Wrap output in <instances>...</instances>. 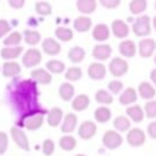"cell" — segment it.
Here are the masks:
<instances>
[{
  "mask_svg": "<svg viewBox=\"0 0 156 156\" xmlns=\"http://www.w3.org/2000/svg\"><path fill=\"white\" fill-rule=\"evenodd\" d=\"M108 70H110V73L116 78L123 77L125 74L129 71V63H127L125 59H122V58H114V59L110 62Z\"/></svg>",
  "mask_w": 156,
  "mask_h": 156,
  "instance_id": "obj_6",
  "label": "cell"
},
{
  "mask_svg": "<svg viewBox=\"0 0 156 156\" xmlns=\"http://www.w3.org/2000/svg\"><path fill=\"white\" fill-rule=\"evenodd\" d=\"M77 127V115L73 112H69L63 116V123H62V130L65 134H71Z\"/></svg>",
  "mask_w": 156,
  "mask_h": 156,
  "instance_id": "obj_15",
  "label": "cell"
},
{
  "mask_svg": "<svg viewBox=\"0 0 156 156\" xmlns=\"http://www.w3.org/2000/svg\"><path fill=\"white\" fill-rule=\"evenodd\" d=\"M8 4H10V7L19 10V8H22L25 5V0H10V2H8Z\"/></svg>",
  "mask_w": 156,
  "mask_h": 156,
  "instance_id": "obj_48",
  "label": "cell"
},
{
  "mask_svg": "<svg viewBox=\"0 0 156 156\" xmlns=\"http://www.w3.org/2000/svg\"><path fill=\"white\" fill-rule=\"evenodd\" d=\"M152 26H154V29L156 30V16H155L154 19H152Z\"/></svg>",
  "mask_w": 156,
  "mask_h": 156,
  "instance_id": "obj_50",
  "label": "cell"
},
{
  "mask_svg": "<svg viewBox=\"0 0 156 156\" xmlns=\"http://www.w3.org/2000/svg\"><path fill=\"white\" fill-rule=\"evenodd\" d=\"M97 132L96 123H93L92 121H85L81 123V126L78 127V136L82 140H90Z\"/></svg>",
  "mask_w": 156,
  "mask_h": 156,
  "instance_id": "obj_11",
  "label": "cell"
},
{
  "mask_svg": "<svg viewBox=\"0 0 156 156\" xmlns=\"http://www.w3.org/2000/svg\"><path fill=\"white\" fill-rule=\"evenodd\" d=\"M22 38H23V41L27 44V45L34 47L40 43L41 34H40V32H37V30L26 29V30H23V33H22Z\"/></svg>",
  "mask_w": 156,
  "mask_h": 156,
  "instance_id": "obj_28",
  "label": "cell"
},
{
  "mask_svg": "<svg viewBox=\"0 0 156 156\" xmlns=\"http://www.w3.org/2000/svg\"><path fill=\"white\" fill-rule=\"evenodd\" d=\"M8 148V136L7 133L0 132V155H4Z\"/></svg>",
  "mask_w": 156,
  "mask_h": 156,
  "instance_id": "obj_44",
  "label": "cell"
},
{
  "mask_svg": "<svg viewBox=\"0 0 156 156\" xmlns=\"http://www.w3.org/2000/svg\"><path fill=\"white\" fill-rule=\"evenodd\" d=\"M59 147L63 149V151H66V152L73 151V149L77 147V140L71 134H65L63 137H60Z\"/></svg>",
  "mask_w": 156,
  "mask_h": 156,
  "instance_id": "obj_31",
  "label": "cell"
},
{
  "mask_svg": "<svg viewBox=\"0 0 156 156\" xmlns=\"http://www.w3.org/2000/svg\"><path fill=\"white\" fill-rule=\"evenodd\" d=\"M10 134H11V138L12 141L16 144V147L22 149V151H29L30 149V144H29V140H27V136L25 134V132L19 127H11L10 130Z\"/></svg>",
  "mask_w": 156,
  "mask_h": 156,
  "instance_id": "obj_7",
  "label": "cell"
},
{
  "mask_svg": "<svg viewBox=\"0 0 156 156\" xmlns=\"http://www.w3.org/2000/svg\"><path fill=\"white\" fill-rule=\"evenodd\" d=\"M111 54H112V48H111L108 44H97V45L93 47V51H92L93 58L97 59V60L110 59Z\"/></svg>",
  "mask_w": 156,
  "mask_h": 156,
  "instance_id": "obj_14",
  "label": "cell"
},
{
  "mask_svg": "<svg viewBox=\"0 0 156 156\" xmlns=\"http://www.w3.org/2000/svg\"><path fill=\"white\" fill-rule=\"evenodd\" d=\"M21 73V65L18 62H4L2 67V74L5 78L16 77Z\"/></svg>",
  "mask_w": 156,
  "mask_h": 156,
  "instance_id": "obj_20",
  "label": "cell"
},
{
  "mask_svg": "<svg viewBox=\"0 0 156 156\" xmlns=\"http://www.w3.org/2000/svg\"><path fill=\"white\" fill-rule=\"evenodd\" d=\"M77 5V10L82 14H92L96 11L97 8V2L96 0H78L76 3Z\"/></svg>",
  "mask_w": 156,
  "mask_h": 156,
  "instance_id": "obj_25",
  "label": "cell"
},
{
  "mask_svg": "<svg viewBox=\"0 0 156 156\" xmlns=\"http://www.w3.org/2000/svg\"><path fill=\"white\" fill-rule=\"evenodd\" d=\"M48 116H47V119H48V125L51 127H56L60 125V122L63 121V116H65V114H63V110L59 107H54L51 108V110L48 111Z\"/></svg>",
  "mask_w": 156,
  "mask_h": 156,
  "instance_id": "obj_18",
  "label": "cell"
},
{
  "mask_svg": "<svg viewBox=\"0 0 156 156\" xmlns=\"http://www.w3.org/2000/svg\"><path fill=\"white\" fill-rule=\"evenodd\" d=\"M147 133H148V136L151 138H154L156 140V122H151V123L148 125V129H147Z\"/></svg>",
  "mask_w": 156,
  "mask_h": 156,
  "instance_id": "obj_47",
  "label": "cell"
},
{
  "mask_svg": "<svg viewBox=\"0 0 156 156\" xmlns=\"http://www.w3.org/2000/svg\"><path fill=\"white\" fill-rule=\"evenodd\" d=\"M149 76H151V81L156 85V69H154V70L151 71V74H149Z\"/></svg>",
  "mask_w": 156,
  "mask_h": 156,
  "instance_id": "obj_49",
  "label": "cell"
},
{
  "mask_svg": "<svg viewBox=\"0 0 156 156\" xmlns=\"http://www.w3.org/2000/svg\"><path fill=\"white\" fill-rule=\"evenodd\" d=\"M89 104H90V99H89V96L85 93L78 94L77 97L73 99V101H71V107H73V110L77 111V112L85 111L86 108L89 107Z\"/></svg>",
  "mask_w": 156,
  "mask_h": 156,
  "instance_id": "obj_22",
  "label": "cell"
},
{
  "mask_svg": "<svg viewBox=\"0 0 156 156\" xmlns=\"http://www.w3.org/2000/svg\"><path fill=\"white\" fill-rule=\"evenodd\" d=\"M144 115L148 118H156V100H151L144 105Z\"/></svg>",
  "mask_w": 156,
  "mask_h": 156,
  "instance_id": "obj_41",
  "label": "cell"
},
{
  "mask_svg": "<svg viewBox=\"0 0 156 156\" xmlns=\"http://www.w3.org/2000/svg\"><path fill=\"white\" fill-rule=\"evenodd\" d=\"M92 36H93V38L96 41H99V43L108 40V37H110V27L105 23H97L96 26L93 27V30H92Z\"/></svg>",
  "mask_w": 156,
  "mask_h": 156,
  "instance_id": "obj_19",
  "label": "cell"
},
{
  "mask_svg": "<svg viewBox=\"0 0 156 156\" xmlns=\"http://www.w3.org/2000/svg\"><path fill=\"white\" fill-rule=\"evenodd\" d=\"M47 70H48L49 74H60L66 70V66L62 60L54 59V60L47 62Z\"/></svg>",
  "mask_w": 156,
  "mask_h": 156,
  "instance_id": "obj_36",
  "label": "cell"
},
{
  "mask_svg": "<svg viewBox=\"0 0 156 156\" xmlns=\"http://www.w3.org/2000/svg\"><path fill=\"white\" fill-rule=\"evenodd\" d=\"M43 51L47 55H49V56H55V55H58L62 51V47H60V44L55 38L48 37L43 41Z\"/></svg>",
  "mask_w": 156,
  "mask_h": 156,
  "instance_id": "obj_17",
  "label": "cell"
},
{
  "mask_svg": "<svg viewBox=\"0 0 156 156\" xmlns=\"http://www.w3.org/2000/svg\"><path fill=\"white\" fill-rule=\"evenodd\" d=\"M119 52L123 58L126 59H132L136 56V52H137V47L133 43L132 40H123L119 44Z\"/></svg>",
  "mask_w": 156,
  "mask_h": 156,
  "instance_id": "obj_16",
  "label": "cell"
},
{
  "mask_svg": "<svg viewBox=\"0 0 156 156\" xmlns=\"http://www.w3.org/2000/svg\"><path fill=\"white\" fill-rule=\"evenodd\" d=\"M25 49L22 48L21 45L19 47H4V48L0 51V55L4 60H14L16 58H19L22 55Z\"/></svg>",
  "mask_w": 156,
  "mask_h": 156,
  "instance_id": "obj_23",
  "label": "cell"
},
{
  "mask_svg": "<svg viewBox=\"0 0 156 156\" xmlns=\"http://www.w3.org/2000/svg\"><path fill=\"white\" fill-rule=\"evenodd\" d=\"M74 92H76V89H74L73 83H69V82L60 83L59 96H60V99H62L63 101H70V100L74 97Z\"/></svg>",
  "mask_w": 156,
  "mask_h": 156,
  "instance_id": "obj_29",
  "label": "cell"
},
{
  "mask_svg": "<svg viewBox=\"0 0 156 156\" xmlns=\"http://www.w3.org/2000/svg\"><path fill=\"white\" fill-rule=\"evenodd\" d=\"M145 140H147V134L144 130L138 129V127H134V129H130L127 132V136H126V141L129 145L132 147H141L145 144Z\"/></svg>",
  "mask_w": 156,
  "mask_h": 156,
  "instance_id": "obj_8",
  "label": "cell"
},
{
  "mask_svg": "<svg viewBox=\"0 0 156 156\" xmlns=\"http://www.w3.org/2000/svg\"><path fill=\"white\" fill-rule=\"evenodd\" d=\"M107 74V69L103 63H99V62H94V63H90L88 67V76L90 80L93 81H100L105 77Z\"/></svg>",
  "mask_w": 156,
  "mask_h": 156,
  "instance_id": "obj_10",
  "label": "cell"
},
{
  "mask_svg": "<svg viewBox=\"0 0 156 156\" xmlns=\"http://www.w3.org/2000/svg\"><path fill=\"white\" fill-rule=\"evenodd\" d=\"M147 7H148V3H147L145 0H132V2L129 3V10H130V12L134 14V15L143 14L144 11L147 10Z\"/></svg>",
  "mask_w": 156,
  "mask_h": 156,
  "instance_id": "obj_34",
  "label": "cell"
},
{
  "mask_svg": "<svg viewBox=\"0 0 156 156\" xmlns=\"http://www.w3.org/2000/svg\"><path fill=\"white\" fill-rule=\"evenodd\" d=\"M155 10H156V2H155Z\"/></svg>",
  "mask_w": 156,
  "mask_h": 156,
  "instance_id": "obj_53",
  "label": "cell"
},
{
  "mask_svg": "<svg viewBox=\"0 0 156 156\" xmlns=\"http://www.w3.org/2000/svg\"><path fill=\"white\" fill-rule=\"evenodd\" d=\"M45 114H47V110L40 108L38 111L29 114V115L19 116V121L16 122V125H18L16 127H25V129L32 130V132L40 129L44 123V116H45Z\"/></svg>",
  "mask_w": 156,
  "mask_h": 156,
  "instance_id": "obj_2",
  "label": "cell"
},
{
  "mask_svg": "<svg viewBox=\"0 0 156 156\" xmlns=\"http://www.w3.org/2000/svg\"><path fill=\"white\" fill-rule=\"evenodd\" d=\"M41 58H43V55L37 48H30L25 51L23 56H22V65L26 69H33L37 65H40Z\"/></svg>",
  "mask_w": 156,
  "mask_h": 156,
  "instance_id": "obj_4",
  "label": "cell"
},
{
  "mask_svg": "<svg viewBox=\"0 0 156 156\" xmlns=\"http://www.w3.org/2000/svg\"><path fill=\"white\" fill-rule=\"evenodd\" d=\"M10 100L14 105V110L18 111L19 115L25 116L40 110L38 107V90L37 83L32 80H23L14 82L10 86Z\"/></svg>",
  "mask_w": 156,
  "mask_h": 156,
  "instance_id": "obj_1",
  "label": "cell"
},
{
  "mask_svg": "<svg viewBox=\"0 0 156 156\" xmlns=\"http://www.w3.org/2000/svg\"><path fill=\"white\" fill-rule=\"evenodd\" d=\"M94 119L99 123H107L111 119V110L108 107H104V105L96 108V111H94Z\"/></svg>",
  "mask_w": 156,
  "mask_h": 156,
  "instance_id": "obj_32",
  "label": "cell"
},
{
  "mask_svg": "<svg viewBox=\"0 0 156 156\" xmlns=\"http://www.w3.org/2000/svg\"><path fill=\"white\" fill-rule=\"evenodd\" d=\"M30 80L36 83L41 85H49L52 82V76L45 70V69H34L30 73Z\"/></svg>",
  "mask_w": 156,
  "mask_h": 156,
  "instance_id": "obj_12",
  "label": "cell"
},
{
  "mask_svg": "<svg viewBox=\"0 0 156 156\" xmlns=\"http://www.w3.org/2000/svg\"><path fill=\"white\" fill-rule=\"evenodd\" d=\"M108 89H110V93L119 94L122 93V89H123V82H121L118 80H114L111 82H108Z\"/></svg>",
  "mask_w": 156,
  "mask_h": 156,
  "instance_id": "obj_43",
  "label": "cell"
},
{
  "mask_svg": "<svg viewBox=\"0 0 156 156\" xmlns=\"http://www.w3.org/2000/svg\"><path fill=\"white\" fill-rule=\"evenodd\" d=\"M94 100H96V103H99V104H104V107H105L107 104H111V103L114 101V97L110 92L104 90V89H99V90L96 92V94H94Z\"/></svg>",
  "mask_w": 156,
  "mask_h": 156,
  "instance_id": "obj_35",
  "label": "cell"
},
{
  "mask_svg": "<svg viewBox=\"0 0 156 156\" xmlns=\"http://www.w3.org/2000/svg\"><path fill=\"white\" fill-rule=\"evenodd\" d=\"M73 36H74L73 30L69 29V27H58L55 30V37L60 41H65V43L73 40Z\"/></svg>",
  "mask_w": 156,
  "mask_h": 156,
  "instance_id": "obj_38",
  "label": "cell"
},
{
  "mask_svg": "<svg viewBox=\"0 0 156 156\" xmlns=\"http://www.w3.org/2000/svg\"><path fill=\"white\" fill-rule=\"evenodd\" d=\"M154 62L156 63V54H155V59H154Z\"/></svg>",
  "mask_w": 156,
  "mask_h": 156,
  "instance_id": "obj_52",
  "label": "cell"
},
{
  "mask_svg": "<svg viewBox=\"0 0 156 156\" xmlns=\"http://www.w3.org/2000/svg\"><path fill=\"white\" fill-rule=\"evenodd\" d=\"M156 49V43L154 38H144L138 43V54L141 58H151Z\"/></svg>",
  "mask_w": 156,
  "mask_h": 156,
  "instance_id": "obj_9",
  "label": "cell"
},
{
  "mask_svg": "<svg viewBox=\"0 0 156 156\" xmlns=\"http://www.w3.org/2000/svg\"><path fill=\"white\" fill-rule=\"evenodd\" d=\"M34 10L38 15L47 16V15H51L52 14V5L47 2H37L34 4Z\"/></svg>",
  "mask_w": 156,
  "mask_h": 156,
  "instance_id": "obj_40",
  "label": "cell"
},
{
  "mask_svg": "<svg viewBox=\"0 0 156 156\" xmlns=\"http://www.w3.org/2000/svg\"><path fill=\"white\" fill-rule=\"evenodd\" d=\"M138 94H140L143 99L151 101V100L155 97V94H156V89L151 85V83H148V82L144 81V82H141L140 85H138Z\"/></svg>",
  "mask_w": 156,
  "mask_h": 156,
  "instance_id": "obj_26",
  "label": "cell"
},
{
  "mask_svg": "<svg viewBox=\"0 0 156 156\" xmlns=\"http://www.w3.org/2000/svg\"><path fill=\"white\" fill-rule=\"evenodd\" d=\"M126 112H127V116H130V121L136 122V123H140V122H143L144 118H145L143 107H140L138 104L137 105H130V107H127Z\"/></svg>",
  "mask_w": 156,
  "mask_h": 156,
  "instance_id": "obj_27",
  "label": "cell"
},
{
  "mask_svg": "<svg viewBox=\"0 0 156 156\" xmlns=\"http://www.w3.org/2000/svg\"><path fill=\"white\" fill-rule=\"evenodd\" d=\"M85 55H86V52L82 47H73V48L69 51L67 58L70 59V62H73V63H81L83 60V58H85Z\"/></svg>",
  "mask_w": 156,
  "mask_h": 156,
  "instance_id": "obj_30",
  "label": "cell"
},
{
  "mask_svg": "<svg viewBox=\"0 0 156 156\" xmlns=\"http://www.w3.org/2000/svg\"><path fill=\"white\" fill-rule=\"evenodd\" d=\"M130 125H132L130 119L127 118V116H123V115L116 116L115 121H114V127H115V130H118V132H121V133L129 132Z\"/></svg>",
  "mask_w": 156,
  "mask_h": 156,
  "instance_id": "obj_33",
  "label": "cell"
},
{
  "mask_svg": "<svg viewBox=\"0 0 156 156\" xmlns=\"http://www.w3.org/2000/svg\"><path fill=\"white\" fill-rule=\"evenodd\" d=\"M101 141H103V145H104L105 148L116 149L122 145L123 138H122V136L119 134L118 132H115V130H107V132L104 133V136H103Z\"/></svg>",
  "mask_w": 156,
  "mask_h": 156,
  "instance_id": "obj_5",
  "label": "cell"
},
{
  "mask_svg": "<svg viewBox=\"0 0 156 156\" xmlns=\"http://www.w3.org/2000/svg\"><path fill=\"white\" fill-rule=\"evenodd\" d=\"M43 154L45 155V156H51L52 154H54V151H55V143H54V140H51V138H47V140H44V143H43Z\"/></svg>",
  "mask_w": 156,
  "mask_h": 156,
  "instance_id": "obj_42",
  "label": "cell"
},
{
  "mask_svg": "<svg viewBox=\"0 0 156 156\" xmlns=\"http://www.w3.org/2000/svg\"><path fill=\"white\" fill-rule=\"evenodd\" d=\"M74 29L80 33H86L90 30L92 27V19L89 16H85V15H81L78 18L74 19V23H73Z\"/></svg>",
  "mask_w": 156,
  "mask_h": 156,
  "instance_id": "obj_24",
  "label": "cell"
},
{
  "mask_svg": "<svg viewBox=\"0 0 156 156\" xmlns=\"http://www.w3.org/2000/svg\"><path fill=\"white\" fill-rule=\"evenodd\" d=\"M152 27H151V18L148 15H141L133 23V33L137 37H145L149 36Z\"/></svg>",
  "mask_w": 156,
  "mask_h": 156,
  "instance_id": "obj_3",
  "label": "cell"
},
{
  "mask_svg": "<svg viewBox=\"0 0 156 156\" xmlns=\"http://www.w3.org/2000/svg\"><path fill=\"white\" fill-rule=\"evenodd\" d=\"M100 4L103 7L108 8V10H112V8H118L119 4H121V0H101Z\"/></svg>",
  "mask_w": 156,
  "mask_h": 156,
  "instance_id": "obj_46",
  "label": "cell"
},
{
  "mask_svg": "<svg viewBox=\"0 0 156 156\" xmlns=\"http://www.w3.org/2000/svg\"><path fill=\"white\" fill-rule=\"evenodd\" d=\"M111 30H112L114 36H115L116 38H126L130 32L127 23L123 22L122 19H115V21L111 23Z\"/></svg>",
  "mask_w": 156,
  "mask_h": 156,
  "instance_id": "obj_13",
  "label": "cell"
},
{
  "mask_svg": "<svg viewBox=\"0 0 156 156\" xmlns=\"http://www.w3.org/2000/svg\"><path fill=\"white\" fill-rule=\"evenodd\" d=\"M137 101V90L134 88H126L119 94V103L122 105H130Z\"/></svg>",
  "mask_w": 156,
  "mask_h": 156,
  "instance_id": "obj_21",
  "label": "cell"
},
{
  "mask_svg": "<svg viewBox=\"0 0 156 156\" xmlns=\"http://www.w3.org/2000/svg\"><path fill=\"white\" fill-rule=\"evenodd\" d=\"M76 156H85V155H82V154H78V155H76Z\"/></svg>",
  "mask_w": 156,
  "mask_h": 156,
  "instance_id": "obj_51",
  "label": "cell"
},
{
  "mask_svg": "<svg viewBox=\"0 0 156 156\" xmlns=\"http://www.w3.org/2000/svg\"><path fill=\"white\" fill-rule=\"evenodd\" d=\"M11 30V25L5 19H0V38H3L5 34H8Z\"/></svg>",
  "mask_w": 156,
  "mask_h": 156,
  "instance_id": "obj_45",
  "label": "cell"
},
{
  "mask_svg": "<svg viewBox=\"0 0 156 156\" xmlns=\"http://www.w3.org/2000/svg\"><path fill=\"white\" fill-rule=\"evenodd\" d=\"M65 77L67 81H71V82H76V81H80L81 77H82V69L78 67V66H74V67H70L66 70Z\"/></svg>",
  "mask_w": 156,
  "mask_h": 156,
  "instance_id": "obj_39",
  "label": "cell"
},
{
  "mask_svg": "<svg viewBox=\"0 0 156 156\" xmlns=\"http://www.w3.org/2000/svg\"><path fill=\"white\" fill-rule=\"evenodd\" d=\"M21 41H22V33L12 32L3 40V44H4V47H19Z\"/></svg>",
  "mask_w": 156,
  "mask_h": 156,
  "instance_id": "obj_37",
  "label": "cell"
}]
</instances>
